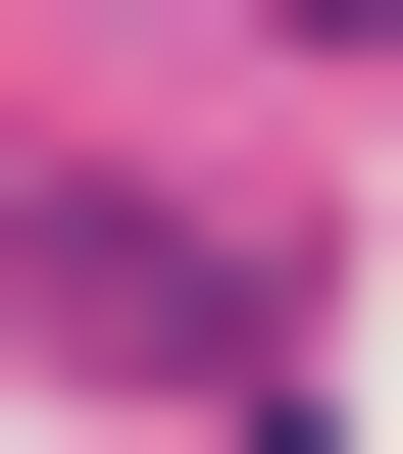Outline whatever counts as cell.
I'll list each match as a JSON object with an SVG mask.
<instances>
[{
    "mask_svg": "<svg viewBox=\"0 0 403 454\" xmlns=\"http://www.w3.org/2000/svg\"><path fill=\"white\" fill-rule=\"evenodd\" d=\"M303 51H353V0H303Z\"/></svg>",
    "mask_w": 403,
    "mask_h": 454,
    "instance_id": "6da1fadb",
    "label": "cell"
}]
</instances>
